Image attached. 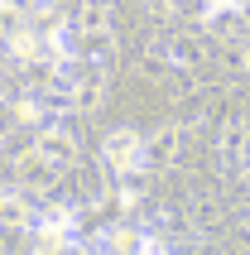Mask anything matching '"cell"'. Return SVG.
I'll use <instances>...</instances> for the list:
<instances>
[{
    "mask_svg": "<svg viewBox=\"0 0 250 255\" xmlns=\"http://www.w3.org/2000/svg\"><path fill=\"white\" fill-rule=\"evenodd\" d=\"M231 10H241V0H212L207 5V14H231Z\"/></svg>",
    "mask_w": 250,
    "mask_h": 255,
    "instance_id": "cell-2",
    "label": "cell"
},
{
    "mask_svg": "<svg viewBox=\"0 0 250 255\" xmlns=\"http://www.w3.org/2000/svg\"><path fill=\"white\" fill-rule=\"evenodd\" d=\"M101 154H106V164L116 173H139L144 169V144H139L135 130H111L106 144H101Z\"/></svg>",
    "mask_w": 250,
    "mask_h": 255,
    "instance_id": "cell-1",
    "label": "cell"
}]
</instances>
